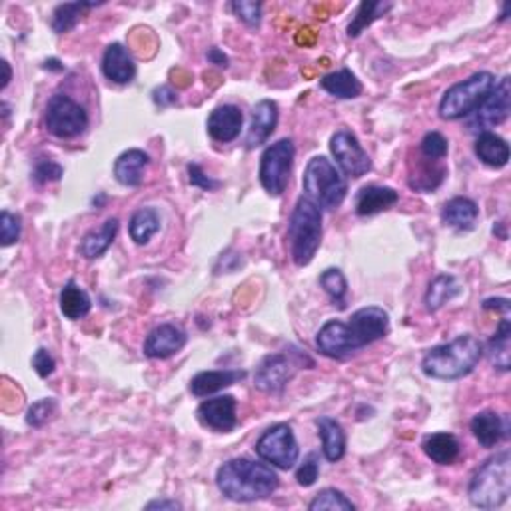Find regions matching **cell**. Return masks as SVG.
Instances as JSON below:
<instances>
[{
    "instance_id": "cell-2",
    "label": "cell",
    "mask_w": 511,
    "mask_h": 511,
    "mask_svg": "<svg viewBox=\"0 0 511 511\" xmlns=\"http://www.w3.org/2000/svg\"><path fill=\"white\" fill-rule=\"evenodd\" d=\"M216 486L224 497L238 504H252L272 496L279 487V478L266 461L262 464L248 458H234L218 468Z\"/></svg>"
},
{
    "instance_id": "cell-17",
    "label": "cell",
    "mask_w": 511,
    "mask_h": 511,
    "mask_svg": "<svg viewBox=\"0 0 511 511\" xmlns=\"http://www.w3.org/2000/svg\"><path fill=\"white\" fill-rule=\"evenodd\" d=\"M242 124H244V114L238 106L220 104L210 112L206 128L212 140L226 144V142H234L240 137Z\"/></svg>"
},
{
    "instance_id": "cell-51",
    "label": "cell",
    "mask_w": 511,
    "mask_h": 511,
    "mask_svg": "<svg viewBox=\"0 0 511 511\" xmlns=\"http://www.w3.org/2000/svg\"><path fill=\"white\" fill-rule=\"evenodd\" d=\"M44 69L46 71H56V72H62L64 71V66L56 61V59H51V61H46L44 62Z\"/></svg>"
},
{
    "instance_id": "cell-30",
    "label": "cell",
    "mask_w": 511,
    "mask_h": 511,
    "mask_svg": "<svg viewBox=\"0 0 511 511\" xmlns=\"http://www.w3.org/2000/svg\"><path fill=\"white\" fill-rule=\"evenodd\" d=\"M320 86H322V90H326L327 94L334 96V99H340V100L358 99V96L364 90V86L358 80V76H355L348 69L326 74L324 79L320 80Z\"/></svg>"
},
{
    "instance_id": "cell-18",
    "label": "cell",
    "mask_w": 511,
    "mask_h": 511,
    "mask_svg": "<svg viewBox=\"0 0 511 511\" xmlns=\"http://www.w3.org/2000/svg\"><path fill=\"white\" fill-rule=\"evenodd\" d=\"M102 74L114 84H130L137 79V64H134L127 46L120 43L106 46L102 54Z\"/></svg>"
},
{
    "instance_id": "cell-36",
    "label": "cell",
    "mask_w": 511,
    "mask_h": 511,
    "mask_svg": "<svg viewBox=\"0 0 511 511\" xmlns=\"http://www.w3.org/2000/svg\"><path fill=\"white\" fill-rule=\"evenodd\" d=\"M322 290L332 298L334 306L344 310L345 308V294H348V279H345L340 268H327L320 276Z\"/></svg>"
},
{
    "instance_id": "cell-6",
    "label": "cell",
    "mask_w": 511,
    "mask_h": 511,
    "mask_svg": "<svg viewBox=\"0 0 511 511\" xmlns=\"http://www.w3.org/2000/svg\"><path fill=\"white\" fill-rule=\"evenodd\" d=\"M302 186L306 198H310L320 210H337L348 196V180L326 156H314L306 164Z\"/></svg>"
},
{
    "instance_id": "cell-35",
    "label": "cell",
    "mask_w": 511,
    "mask_h": 511,
    "mask_svg": "<svg viewBox=\"0 0 511 511\" xmlns=\"http://www.w3.org/2000/svg\"><path fill=\"white\" fill-rule=\"evenodd\" d=\"M393 8L392 3H362L355 11L352 23L348 24V36L350 38H358L365 28H370L378 18L385 16Z\"/></svg>"
},
{
    "instance_id": "cell-32",
    "label": "cell",
    "mask_w": 511,
    "mask_h": 511,
    "mask_svg": "<svg viewBox=\"0 0 511 511\" xmlns=\"http://www.w3.org/2000/svg\"><path fill=\"white\" fill-rule=\"evenodd\" d=\"M446 176H448V168L443 166L441 162L420 156L416 164V172H412L410 175L408 185L416 192H431L441 185Z\"/></svg>"
},
{
    "instance_id": "cell-14",
    "label": "cell",
    "mask_w": 511,
    "mask_h": 511,
    "mask_svg": "<svg viewBox=\"0 0 511 511\" xmlns=\"http://www.w3.org/2000/svg\"><path fill=\"white\" fill-rule=\"evenodd\" d=\"M196 418L202 426L218 433H228L238 426L236 398L234 395H216L204 400L196 410Z\"/></svg>"
},
{
    "instance_id": "cell-5",
    "label": "cell",
    "mask_w": 511,
    "mask_h": 511,
    "mask_svg": "<svg viewBox=\"0 0 511 511\" xmlns=\"http://www.w3.org/2000/svg\"><path fill=\"white\" fill-rule=\"evenodd\" d=\"M288 242L296 266H308L322 244V210L310 198H298L288 222Z\"/></svg>"
},
{
    "instance_id": "cell-41",
    "label": "cell",
    "mask_w": 511,
    "mask_h": 511,
    "mask_svg": "<svg viewBox=\"0 0 511 511\" xmlns=\"http://www.w3.org/2000/svg\"><path fill=\"white\" fill-rule=\"evenodd\" d=\"M54 412H56V400H52V398L38 400V402L33 403L31 408L26 410V423L34 430L43 428L44 423L54 416Z\"/></svg>"
},
{
    "instance_id": "cell-43",
    "label": "cell",
    "mask_w": 511,
    "mask_h": 511,
    "mask_svg": "<svg viewBox=\"0 0 511 511\" xmlns=\"http://www.w3.org/2000/svg\"><path fill=\"white\" fill-rule=\"evenodd\" d=\"M317 476H320V458H317V453H310V456L304 459V464L298 468L296 481L302 487H312Z\"/></svg>"
},
{
    "instance_id": "cell-48",
    "label": "cell",
    "mask_w": 511,
    "mask_h": 511,
    "mask_svg": "<svg viewBox=\"0 0 511 511\" xmlns=\"http://www.w3.org/2000/svg\"><path fill=\"white\" fill-rule=\"evenodd\" d=\"M206 59H208V62L210 64H216V66H220V69H228V64H230V61H228V56L220 51V48H210V51L206 52Z\"/></svg>"
},
{
    "instance_id": "cell-39",
    "label": "cell",
    "mask_w": 511,
    "mask_h": 511,
    "mask_svg": "<svg viewBox=\"0 0 511 511\" xmlns=\"http://www.w3.org/2000/svg\"><path fill=\"white\" fill-rule=\"evenodd\" d=\"M448 152H449V142L440 132H428L420 142V156L428 160L443 162V158L448 156Z\"/></svg>"
},
{
    "instance_id": "cell-23",
    "label": "cell",
    "mask_w": 511,
    "mask_h": 511,
    "mask_svg": "<svg viewBox=\"0 0 511 511\" xmlns=\"http://www.w3.org/2000/svg\"><path fill=\"white\" fill-rule=\"evenodd\" d=\"M478 218H479L478 204L466 196L451 198L441 208V222L446 226L458 230V232H469V230H474Z\"/></svg>"
},
{
    "instance_id": "cell-37",
    "label": "cell",
    "mask_w": 511,
    "mask_h": 511,
    "mask_svg": "<svg viewBox=\"0 0 511 511\" xmlns=\"http://www.w3.org/2000/svg\"><path fill=\"white\" fill-rule=\"evenodd\" d=\"M310 511H320V509H330V511H354L355 506L352 501L345 497L340 489L326 487L320 494H316V497L308 504Z\"/></svg>"
},
{
    "instance_id": "cell-40",
    "label": "cell",
    "mask_w": 511,
    "mask_h": 511,
    "mask_svg": "<svg viewBox=\"0 0 511 511\" xmlns=\"http://www.w3.org/2000/svg\"><path fill=\"white\" fill-rule=\"evenodd\" d=\"M230 11L234 13L238 21H242L246 26L256 28L262 23V3H252V0H236L230 5Z\"/></svg>"
},
{
    "instance_id": "cell-8",
    "label": "cell",
    "mask_w": 511,
    "mask_h": 511,
    "mask_svg": "<svg viewBox=\"0 0 511 511\" xmlns=\"http://www.w3.org/2000/svg\"><path fill=\"white\" fill-rule=\"evenodd\" d=\"M302 365L314 368V362L302 352L268 354L254 372V385L264 393H282Z\"/></svg>"
},
{
    "instance_id": "cell-19",
    "label": "cell",
    "mask_w": 511,
    "mask_h": 511,
    "mask_svg": "<svg viewBox=\"0 0 511 511\" xmlns=\"http://www.w3.org/2000/svg\"><path fill=\"white\" fill-rule=\"evenodd\" d=\"M400 202V194L390 186H378L370 185L358 190L354 200V210L355 214L365 218V216H375L380 212H388Z\"/></svg>"
},
{
    "instance_id": "cell-13",
    "label": "cell",
    "mask_w": 511,
    "mask_h": 511,
    "mask_svg": "<svg viewBox=\"0 0 511 511\" xmlns=\"http://www.w3.org/2000/svg\"><path fill=\"white\" fill-rule=\"evenodd\" d=\"M511 112V79L504 76L496 82L494 89L486 96V100L479 104V109L474 112V118L469 122V130L491 132V128L499 127L509 118Z\"/></svg>"
},
{
    "instance_id": "cell-49",
    "label": "cell",
    "mask_w": 511,
    "mask_h": 511,
    "mask_svg": "<svg viewBox=\"0 0 511 511\" xmlns=\"http://www.w3.org/2000/svg\"><path fill=\"white\" fill-rule=\"evenodd\" d=\"M147 509H182V504L176 499H154L147 504Z\"/></svg>"
},
{
    "instance_id": "cell-4",
    "label": "cell",
    "mask_w": 511,
    "mask_h": 511,
    "mask_svg": "<svg viewBox=\"0 0 511 511\" xmlns=\"http://www.w3.org/2000/svg\"><path fill=\"white\" fill-rule=\"evenodd\" d=\"M511 494V456L504 449L486 459L469 481L468 496L471 506L479 509H497Z\"/></svg>"
},
{
    "instance_id": "cell-25",
    "label": "cell",
    "mask_w": 511,
    "mask_h": 511,
    "mask_svg": "<svg viewBox=\"0 0 511 511\" xmlns=\"http://www.w3.org/2000/svg\"><path fill=\"white\" fill-rule=\"evenodd\" d=\"M317 436L322 440V453L327 461H340L345 456V431L342 428V423L330 418L322 416L316 420Z\"/></svg>"
},
{
    "instance_id": "cell-7",
    "label": "cell",
    "mask_w": 511,
    "mask_h": 511,
    "mask_svg": "<svg viewBox=\"0 0 511 511\" xmlns=\"http://www.w3.org/2000/svg\"><path fill=\"white\" fill-rule=\"evenodd\" d=\"M494 86L496 76L487 71L471 74L469 79L449 86L440 100V117L443 120L468 118L479 109Z\"/></svg>"
},
{
    "instance_id": "cell-47",
    "label": "cell",
    "mask_w": 511,
    "mask_h": 511,
    "mask_svg": "<svg viewBox=\"0 0 511 511\" xmlns=\"http://www.w3.org/2000/svg\"><path fill=\"white\" fill-rule=\"evenodd\" d=\"M484 310H494V312H501V314H509L511 304L507 298H487L484 302Z\"/></svg>"
},
{
    "instance_id": "cell-20",
    "label": "cell",
    "mask_w": 511,
    "mask_h": 511,
    "mask_svg": "<svg viewBox=\"0 0 511 511\" xmlns=\"http://www.w3.org/2000/svg\"><path fill=\"white\" fill-rule=\"evenodd\" d=\"M246 370H208L200 372L190 380V392L196 398H208L212 393L230 388L246 378Z\"/></svg>"
},
{
    "instance_id": "cell-15",
    "label": "cell",
    "mask_w": 511,
    "mask_h": 511,
    "mask_svg": "<svg viewBox=\"0 0 511 511\" xmlns=\"http://www.w3.org/2000/svg\"><path fill=\"white\" fill-rule=\"evenodd\" d=\"M188 342L186 332L176 324H160L144 340V355L150 360H168Z\"/></svg>"
},
{
    "instance_id": "cell-3",
    "label": "cell",
    "mask_w": 511,
    "mask_h": 511,
    "mask_svg": "<svg viewBox=\"0 0 511 511\" xmlns=\"http://www.w3.org/2000/svg\"><path fill=\"white\" fill-rule=\"evenodd\" d=\"M484 358V344L476 336L461 334L448 344L433 345L421 360V372L433 380H461Z\"/></svg>"
},
{
    "instance_id": "cell-16",
    "label": "cell",
    "mask_w": 511,
    "mask_h": 511,
    "mask_svg": "<svg viewBox=\"0 0 511 511\" xmlns=\"http://www.w3.org/2000/svg\"><path fill=\"white\" fill-rule=\"evenodd\" d=\"M279 118V109L274 100H260L252 109V120H250V128L246 132V148L254 150L262 147L272 137Z\"/></svg>"
},
{
    "instance_id": "cell-10",
    "label": "cell",
    "mask_w": 511,
    "mask_h": 511,
    "mask_svg": "<svg viewBox=\"0 0 511 511\" xmlns=\"http://www.w3.org/2000/svg\"><path fill=\"white\" fill-rule=\"evenodd\" d=\"M46 130L61 140L76 138L89 128V114L84 106L72 100L69 94H54L46 104Z\"/></svg>"
},
{
    "instance_id": "cell-1",
    "label": "cell",
    "mask_w": 511,
    "mask_h": 511,
    "mask_svg": "<svg viewBox=\"0 0 511 511\" xmlns=\"http://www.w3.org/2000/svg\"><path fill=\"white\" fill-rule=\"evenodd\" d=\"M390 332V314L380 306H365L355 310L348 322H326L316 336V345L326 358L345 360L365 345L382 340Z\"/></svg>"
},
{
    "instance_id": "cell-44",
    "label": "cell",
    "mask_w": 511,
    "mask_h": 511,
    "mask_svg": "<svg viewBox=\"0 0 511 511\" xmlns=\"http://www.w3.org/2000/svg\"><path fill=\"white\" fill-rule=\"evenodd\" d=\"M188 182L192 186H196V188H200V190H208V192H212V190H216V188H220V182L218 180H212L210 176H206V172L202 170L198 164H188Z\"/></svg>"
},
{
    "instance_id": "cell-45",
    "label": "cell",
    "mask_w": 511,
    "mask_h": 511,
    "mask_svg": "<svg viewBox=\"0 0 511 511\" xmlns=\"http://www.w3.org/2000/svg\"><path fill=\"white\" fill-rule=\"evenodd\" d=\"M33 368L38 375H41V378H48V375H52L56 368V360L46 348H38L33 355Z\"/></svg>"
},
{
    "instance_id": "cell-12",
    "label": "cell",
    "mask_w": 511,
    "mask_h": 511,
    "mask_svg": "<svg viewBox=\"0 0 511 511\" xmlns=\"http://www.w3.org/2000/svg\"><path fill=\"white\" fill-rule=\"evenodd\" d=\"M330 152L337 170L348 178H362L372 170V158L364 150L358 137L348 128L337 130L330 138Z\"/></svg>"
},
{
    "instance_id": "cell-34",
    "label": "cell",
    "mask_w": 511,
    "mask_h": 511,
    "mask_svg": "<svg viewBox=\"0 0 511 511\" xmlns=\"http://www.w3.org/2000/svg\"><path fill=\"white\" fill-rule=\"evenodd\" d=\"M99 6L96 3H64L59 5L52 11V18H51V26L56 34H66L71 33L72 28H76V24L80 23V18L84 16L86 11L90 8Z\"/></svg>"
},
{
    "instance_id": "cell-29",
    "label": "cell",
    "mask_w": 511,
    "mask_h": 511,
    "mask_svg": "<svg viewBox=\"0 0 511 511\" xmlns=\"http://www.w3.org/2000/svg\"><path fill=\"white\" fill-rule=\"evenodd\" d=\"M461 292H464V288H461L456 276L440 274L430 282L426 298H423V304H426L428 312H438L448 302H451L453 298H458Z\"/></svg>"
},
{
    "instance_id": "cell-9",
    "label": "cell",
    "mask_w": 511,
    "mask_h": 511,
    "mask_svg": "<svg viewBox=\"0 0 511 511\" xmlns=\"http://www.w3.org/2000/svg\"><path fill=\"white\" fill-rule=\"evenodd\" d=\"M296 158V147L290 138H282L262 152L260 156V185L272 198H279L286 192L288 180Z\"/></svg>"
},
{
    "instance_id": "cell-11",
    "label": "cell",
    "mask_w": 511,
    "mask_h": 511,
    "mask_svg": "<svg viewBox=\"0 0 511 511\" xmlns=\"http://www.w3.org/2000/svg\"><path fill=\"white\" fill-rule=\"evenodd\" d=\"M258 458L278 469H292L300 458V446L288 423H276L268 428L256 441Z\"/></svg>"
},
{
    "instance_id": "cell-33",
    "label": "cell",
    "mask_w": 511,
    "mask_h": 511,
    "mask_svg": "<svg viewBox=\"0 0 511 511\" xmlns=\"http://www.w3.org/2000/svg\"><path fill=\"white\" fill-rule=\"evenodd\" d=\"M59 306H61V312H62L66 320L76 322V320H82V317L90 314L92 300H90V296L86 294V290H82L79 284L69 282L61 290Z\"/></svg>"
},
{
    "instance_id": "cell-42",
    "label": "cell",
    "mask_w": 511,
    "mask_h": 511,
    "mask_svg": "<svg viewBox=\"0 0 511 511\" xmlns=\"http://www.w3.org/2000/svg\"><path fill=\"white\" fill-rule=\"evenodd\" d=\"M64 176V168L59 162L41 158L36 160L33 170V180L36 185H48V182H59Z\"/></svg>"
},
{
    "instance_id": "cell-50",
    "label": "cell",
    "mask_w": 511,
    "mask_h": 511,
    "mask_svg": "<svg viewBox=\"0 0 511 511\" xmlns=\"http://www.w3.org/2000/svg\"><path fill=\"white\" fill-rule=\"evenodd\" d=\"M3 71H5V76H3V84H0V90H5L8 84H11L13 80V71H11V64H8L6 61H3Z\"/></svg>"
},
{
    "instance_id": "cell-22",
    "label": "cell",
    "mask_w": 511,
    "mask_h": 511,
    "mask_svg": "<svg viewBox=\"0 0 511 511\" xmlns=\"http://www.w3.org/2000/svg\"><path fill=\"white\" fill-rule=\"evenodd\" d=\"M469 426L481 448H496L501 440L507 438V418H501L494 410L476 413Z\"/></svg>"
},
{
    "instance_id": "cell-28",
    "label": "cell",
    "mask_w": 511,
    "mask_h": 511,
    "mask_svg": "<svg viewBox=\"0 0 511 511\" xmlns=\"http://www.w3.org/2000/svg\"><path fill=\"white\" fill-rule=\"evenodd\" d=\"M476 156L489 168H504L509 162V144L494 132H481L476 140Z\"/></svg>"
},
{
    "instance_id": "cell-24",
    "label": "cell",
    "mask_w": 511,
    "mask_h": 511,
    "mask_svg": "<svg viewBox=\"0 0 511 511\" xmlns=\"http://www.w3.org/2000/svg\"><path fill=\"white\" fill-rule=\"evenodd\" d=\"M421 449L426 456L438 466H451L456 464L461 456L459 440L448 431H436L423 438Z\"/></svg>"
},
{
    "instance_id": "cell-27",
    "label": "cell",
    "mask_w": 511,
    "mask_h": 511,
    "mask_svg": "<svg viewBox=\"0 0 511 511\" xmlns=\"http://www.w3.org/2000/svg\"><path fill=\"white\" fill-rule=\"evenodd\" d=\"M120 228L118 218H109L99 230H92V232L86 234L80 242V254L86 260H96L109 252V248L117 240Z\"/></svg>"
},
{
    "instance_id": "cell-26",
    "label": "cell",
    "mask_w": 511,
    "mask_h": 511,
    "mask_svg": "<svg viewBox=\"0 0 511 511\" xmlns=\"http://www.w3.org/2000/svg\"><path fill=\"white\" fill-rule=\"evenodd\" d=\"M484 354L489 364L499 372H509L511 368V322L509 316H501L496 334L489 337Z\"/></svg>"
},
{
    "instance_id": "cell-52",
    "label": "cell",
    "mask_w": 511,
    "mask_h": 511,
    "mask_svg": "<svg viewBox=\"0 0 511 511\" xmlns=\"http://www.w3.org/2000/svg\"><path fill=\"white\" fill-rule=\"evenodd\" d=\"M507 13H509V6L506 5V6H504V11H501V16H499V21H506V18H507Z\"/></svg>"
},
{
    "instance_id": "cell-46",
    "label": "cell",
    "mask_w": 511,
    "mask_h": 511,
    "mask_svg": "<svg viewBox=\"0 0 511 511\" xmlns=\"http://www.w3.org/2000/svg\"><path fill=\"white\" fill-rule=\"evenodd\" d=\"M152 100L162 106V109H166V106L178 102V94L172 90L170 86H158V89H154L152 92Z\"/></svg>"
},
{
    "instance_id": "cell-31",
    "label": "cell",
    "mask_w": 511,
    "mask_h": 511,
    "mask_svg": "<svg viewBox=\"0 0 511 511\" xmlns=\"http://www.w3.org/2000/svg\"><path fill=\"white\" fill-rule=\"evenodd\" d=\"M160 226H162V218L156 208H150V206L138 208L130 218L128 234L134 244L144 246L160 232Z\"/></svg>"
},
{
    "instance_id": "cell-21",
    "label": "cell",
    "mask_w": 511,
    "mask_h": 511,
    "mask_svg": "<svg viewBox=\"0 0 511 511\" xmlns=\"http://www.w3.org/2000/svg\"><path fill=\"white\" fill-rule=\"evenodd\" d=\"M150 164V156L140 148H130L122 152L114 162V178L118 185L137 188L144 182V170Z\"/></svg>"
},
{
    "instance_id": "cell-38",
    "label": "cell",
    "mask_w": 511,
    "mask_h": 511,
    "mask_svg": "<svg viewBox=\"0 0 511 511\" xmlns=\"http://www.w3.org/2000/svg\"><path fill=\"white\" fill-rule=\"evenodd\" d=\"M23 234V220L11 210L0 212V246H14Z\"/></svg>"
}]
</instances>
